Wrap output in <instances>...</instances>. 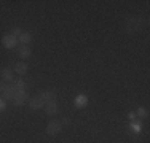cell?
<instances>
[{"mask_svg": "<svg viewBox=\"0 0 150 143\" xmlns=\"http://www.w3.org/2000/svg\"><path fill=\"white\" fill-rule=\"evenodd\" d=\"M136 116H139V118H147V116H149V110H147V108H139L137 113H136Z\"/></svg>", "mask_w": 150, "mask_h": 143, "instance_id": "2e32d148", "label": "cell"}, {"mask_svg": "<svg viewBox=\"0 0 150 143\" xmlns=\"http://www.w3.org/2000/svg\"><path fill=\"white\" fill-rule=\"evenodd\" d=\"M15 72L18 75H24L27 72V64L26 62H18L15 64Z\"/></svg>", "mask_w": 150, "mask_h": 143, "instance_id": "8fae6325", "label": "cell"}, {"mask_svg": "<svg viewBox=\"0 0 150 143\" xmlns=\"http://www.w3.org/2000/svg\"><path fill=\"white\" fill-rule=\"evenodd\" d=\"M45 111H46V114H51V116L58 113V105H56V102L45 103Z\"/></svg>", "mask_w": 150, "mask_h": 143, "instance_id": "30bf717a", "label": "cell"}, {"mask_svg": "<svg viewBox=\"0 0 150 143\" xmlns=\"http://www.w3.org/2000/svg\"><path fill=\"white\" fill-rule=\"evenodd\" d=\"M0 76H2L3 81H11L13 80V72L10 69H3L2 73H0Z\"/></svg>", "mask_w": 150, "mask_h": 143, "instance_id": "4fadbf2b", "label": "cell"}, {"mask_svg": "<svg viewBox=\"0 0 150 143\" xmlns=\"http://www.w3.org/2000/svg\"><path fill=\"white\" fill-rule=\"evenodd\" d=\"M29 107L32 110H40L42 107H45V102L40 99V95H37V97L29 99Z\"/></svg>", "mask_w": 150, "mask_h": 143, "instance_id": "5b68a950", "label": "cell"}, {"mask_svg": "<svg viewBox=\"0 0 150 143\" xmlns=\"http://www.w3.org/2000/svg\"><path fill=\"white\" fill-rule=\"evenodd\" d=\"M29 99V95H27L26 91H18L15 92V97H13V103H15L16 107H21L26 103V100Z\"/></svg>", "mask_w": 150, "mask_h": 143, "instance_id": "3957f363", "label": "cell"}, {"mask_svg": "<svg viewBox=\"0 0 150 143\" xmlns=\"http://www.w3.org/2000/svg\"><path fill=\"white\" fill-rule=\"evenodd\" d=\"M129 129L134 132V134H139V132L142 130V126H141L139 123H131V124H129Z\"/></svg>", "mask_w": 150, "mask_h": 143, "instance_id": "9a60e30c", "label": "cell"}, {"mask_svg": "<svg viewBox=\"0 0 150 143\" xmlns=\"http://www.w3.org/2000/svg\"><path fill=\"white\" fill-rule=\"evenodd\" d=\"M40 99L43 100L45 103L56 102V92L54 91H43V92H40Z\"/></svg>", "mask_w": 150, "mask_h": 143, "instance_id": "8992f818", "label": "cell"}, {"mask_svg": "<svg viewBox=\"0 0 150 143\" xmlns=\"http://www.w3.org/2000/svg\"><path fill=\"white\" fill-rule=\"evenodd\" d=\"M24 88H26V84H24L23 80H15V81H13V89H15V92L24 91Z\"/></svg>", "mask_w": 150, "mask_h": 143, "instance_id": "5bb4252c", "label": "cell"}, {"mask_svg": "<svg viewBox=\"0 0 150 143\" xmlns=\"http://www.w3.org/2000/svg\"><path fill=\"white\" fill-rule=\"evenodd\" d=\"M21 34H23V32H21V29H19V27H15V29H13V32H11V35H13L15 38H19V37H21Z\"/></svg>", "mask_w": 150, "mask_h": 143, "instance_id": "e0dca14e", "label": "cell"}, {"mask_svg": "<svg viewBox=\"0 0 150 143\" xmlns=\"http://www.w3.org/2000/svg\"><path fill=\"white\" fill-rule=\"evenodd\" d=\"M69 123H70V119H69V118H64V119L61 121V124H64V126H67Z\"/></svg>", "mask_w": 150, "mask_h": 143, "instance_id": "ffe728a7", "label": "cell"}, {"mask_svg": "<svg viewBox=\"0 0 150 143\" xmlns=\"http://www.w3.org/2000/svg\"><path fill=\"white\" fill-rule=\"evenodd\" d=\"M5 108H6V105H5V100H3L2 97H0V111H3Z\"/></svg>", "mask_w": 150, "mask_h": 143, "instance_id": "ac0fdd59", "label": "cell"}, {"mask_svg": "<svg viewBox=\"0 0 150 143\" xmlns=\"http://www.w3.org/2000/svg\"><path fill=\"white\" fill-rule=\"evenodd\" d=\"M128 118H129V119H136V113H129V114H128Z\"/></svg>", "mask_w": 150, "mask_h": 143, "instance_id": "44dd1931", "label": "cell"}, {"mask_svg": "<svg viewBox=\"0 0 150 143\" xmlns=\"http://www.w3.org/2000/svg\"><path fill=\"white\" fill-rule=\"evenodd\" d=\"M30 48L27 45H21L19 48H18V54H19V57H23V59H27V57L30 56Z\"/></svg>", "mask_w": 150, "mask_h": 143, "instance_id": "9c48e42d", "label": "cell"}, {"mask_svg": "<svg viewBox=\"0 0 150 143\" xmlns=\"http://www.w3.org/2000/svg\"><path fill=\"white\" fill-rule=\"evenodd\" d=\"M2 45L5 46V48H8V49H13V48L18 45V38H15L11 34H10V35H5V37L2 38Z\"/></svg>", "mask_w": 150, "mask_h": 143, "instance_id": "277c9868", "label": "cell"}, {"mask_svg": "<svg viewBox=\"0 0 150 143\" xmlns=\"http://www.w3.org/2000/svg\"><path fill=\"white\" fill-rule=\"evenodd\" d=\"M61 130H62L61 121H50L48 126H46V132H48L50 135H56V134H59Z\"/></svg>", "mask_w": 150, "mask_h": 143, "instance_id": "7a4b0ae2", "label": "cell"}, {"mask_svg": "<svg viewBox=\"0 0 150 143\" xmlns=\"http://www.w3.org/2000/svg\"><path fill=\"white\" fill-rule=\"evenodd\" d=\"M15 97V89H13V84H6V89L2 92V99L5 100H13Z\"/></svg>", "mask_w": 150, "mask_h": 143, "instance_id": "52a82bcc", "label": "cell"}, {"mask_svg": "<svg viewBox=\"0 0 150 143\" xmlns=\"http://www.w3.org/2000/svg\"><path fill=\"white\" fill-rule=\"evenodd\" d=\"M86 105H88V97L85 94H80L75 97V107L77 108H85Z\"/></svg>", "mask_w": 150, "mask_h": 143, "instance_id": "ba28073f", "label": "cell"}, {"mask_svg": "<svg viewBox=\"0 0 150 143\" xmlns=\"http://www.w3.org/2000/svg\"><path fill=\"white\" fill-rule=\"evenodd\" d=\"M6 84L8 83H5V81H0V92H3L6 89Z\"/></svg>", "mask_w": 150, "mask_h": 143, "instance_id": "d6986e66", "label": "cell"}, {"mask_svg": "<svg viewBox=\"0 0 150 143\" xmlns=\"http://www.w3.org/2000/svg\"><path fill=\"white\" fill-rule=\"evenodd\" d=\"M19 41L23 43V45H29V43L32 41V34L30 32H23L19 37Z\"/></svg>", "mask_w": 150, "mask_h": 143, "instance_id": "7c38bea8", "label": "cell"}, {"mask_svg": "<svg viewBox=\"0 0 150 143\" xmlns=\"http://www.w3.org/2000/svg\"><path fill=\"white\" fill-rule=\"evenodd\" d=\"M125 26H126V30L129 32V34H134L139 29H142V19L141 18H128Z\"/></svg>", "mask_w": 150, "mask_h": 143, "instance_id": "6da1fadb", "label": "cell"}]
</instances>
